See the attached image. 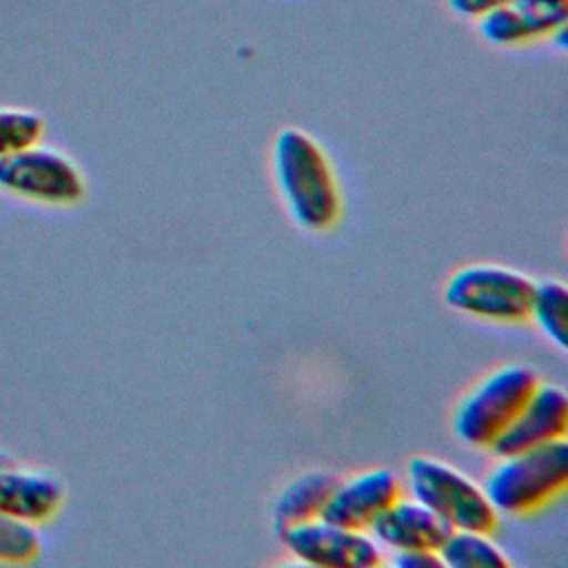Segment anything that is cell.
<instances>
[{
  "label": "cell",
  "mask_w": 568,
  "mask_h": 568,
  "mask_svg": "<svg viewBox=\"0 0 568 568\" xmlns=\"http://www.w3.org/2000/svg\"><path fill=\"white\" fill-rule=\"evenodd\" d=\"M335 484L337 475L328 470H308L291 479L273 504V526L277 535L291 526L322 517Z\"/></svg>",
  "instance_id": "cell-13"
},
{
  "label": "cell",
  "mask_w": 568,
  "mask_h": 568,
  "mask_svg": "<svg viewBox=\"0 0 568 568\" xmlns=\"http://www.w3.org/2000/svg\"><path fill=\"white\" fill-rule=\"evenodd\" d=\"M568 486V442L497 455L484 490L499 515H532Z\"/></svg>",
  "instance_id": "cell-2"
},
{
  "label": "cell",
  "mask_w": 568,
  "mask_h": 568,
  "mask_svg": "<svg viewBox=\"0 0 568 568\" xmlns=\"http://www.w3.org/2000/svg\"><path fill=\"white\" fill-rule=\"evenodd\" d=\"M537 384L535 368L526 364H504L490 371L457 402L450 417L455 437L470 448H493Z\"/></svg>",
  "instance_id": "cell-3"
},
{
  "label": "cell",
  "mask_w": 568,
  "mask_h": 568,
  "mask_svg": "<svg viewBox=\"0 0 568 568\" xmlns=\"http://www.w3.org/2000/svg\"><path fill=\"white\" fill-rule=\"evenodd\" d=\"M406 486L408 495L430 508L450 530L493 532L497 528L499 513L493 508L484 484L444 459L413 457L406 468Z\"/></svg>",
  "instance_id": "cell-4"
},
{
  "label": "cell",
  "mask_w": 568,
  "mask_h": 568,
  "mask_svg": "<svg viewBox=\"0 0 568 568\" xmlns=\"http://www.w3.org/2000/svg\"><path fill=\"white\" fill-rule=\"evenodd\" d=\"M0 189L27 200L67 206L82 200L84 178L64 153L31 144L0 158Z\"/></svg>",
  "instance_id": "cell-6"
},
{
  "label": "cell",
  "mask_w": 568,
  "mask_h": 568,
  "mask_svg": "<svg viewBox=\"0 0 568 568\" xmlns=\"http://www.w3.org/2000/svg\"><path fill=\"white\" fill-rule=\"evenodd\" d=\"M4 464H11V457L4 450H0V466H4Z\"/></svg>",
  "instance_id": "cell-20"
},
{
  "label": "cell",
  "mask_w": 568,
  "mask_h": 568,
  "mask_svg": "<svg viewBox=\"0 0 568 568\" xmlns=\"http://www.w3.org/2000/svg\"><path fill=\"white\" fill-rule=\"evenodd\" d=\"M510 0H446L448 9L459 16V18H468V20H477L481 16H486L488 11L506 4Z\"/></svg>",
  "instance_id": "cell-19"
},
{
  "label": "cell",
  "mask_w": 568,
  "mask_h": 568,
  "mask_svg": "<svg viewBox=\"0 0 568 568\" xmlns=\"http://www.w3.org/2000/svg\"><path fill=\"white\" fill-rule=\"evenodd\" d=\"M442 566L446 568H506L510 559L504 548L484 530L453 528L437 548Z\"/></svg>",
  "instance_id": "cell-14"
},
{
  "label": "cell",
  "mask_w": 568,
  "mask_h": 568,
  "mask_svg": "<svg viewBox=\"0 0 568 568\" xmlns=\"http://www.w3.org/2000/svg\"><path fill=\"white\" fill-rule=\"evenodd\" d=\"M535 280L526 273L490 262H475L457 268L444 284V300L450 308L486 322H524L532 297Z\"/></svg>",
  "instance_id": "cell-5"
},
{
  "label": "cell",
  "mask_w": 568,
  "mask_h": 568,
  "mask_svg": "<svg viewBox=\"0 0 568 568\" xmlns=\"http://www.w3.org/2000/svg\"><path fill=\"white\" fill-rule=\"evenodd\" d=\"M44 118L29 109H0V158L38 144Z\"/></svg>",
  "instance_id": "cell-17"
},
{
  "label": "cell",
  "mask_w": 568,
  "mask_h": 568,
  "mask_svg": "<svg viewBox=\"0 0 568 568\" xmlns=\"http://www.w3.org/2000/svg\"><path fill=\"white\" fill-rule=\"evenodd\" d=\"M64 501V484L58 475L40 468L0 466V513L29 524L51 519Z\"/></svg>",
  "instance_id": "cell-12"
},
{
  "label": "cell",
  "mask_w": 568,
  "mask_h": 568,
  "mask_svg": "<svg viewBox=\"0 0 568 568\" xmlns=\"http://www.w3.org/2000/svg\"><path fill=\"white\" fill-rule=\"evenodd\" d=\"M402 495L404 486L395 470L371 468L346 479H337L322 517L346 528L368 530L373 521Z\"/></svg>",
  "instance_id": "cell-8"
},
{
  "label": "cell",
  "mask_w": 568,
  "mask_h": 568,
  "mask_svg": "<svg viewBox=\"0 0 568 568\" xmlns=\"http://www.w3.org/2000/svg\"><path fill=\"white\" fill-rule=\"evenodd\" d=\"M42 550L36 524L0 513V564H31Z\"/></svg>",
  "instance_id": "cell-16"
},
{
  "label": "cell",
  "mask_w": 568,
  "mask_h": 568,
  "mask_svg": "<svg viewBox=\"0 0 568 568\" xmlns=\"http://www.w3.org/2000/svg\"><path fill=\"white\" fill-rule=\"evenodd\" d=\"M273 180L297 226L326 233L342 213L335 171L322 144L297 126L282 129L271 151Z\"/></svg>",
  "instance_id": "cell-1"
},
{
  "label": "cell",
  "mask_w": 568,
  "mask_h": 568,
  "mask_svg": "<svg viewBox=\"0 0 568 568\" xmlns=\"http://www.w3.org/2000/svg\"><path fill=\"white\" fill-rule=\"evenodd\" d=\"M450 528L419 499L397 497L368 528L384 552L437 550Z\"/></svg>",
  "instance_id": "cell-11"
},
{
  "label": "cell",
  "mask_w": 568,
  "mask_h": 568,
  "mask_svg": "<svg viewBox=\"0 0 568 568\" xmlns=\"http://www.w3.org/2000/svg\"><path fill=\"white\" fill-rule=\"evenodd\" d=\"M280 537L302 566L375 568L384 564V550L368 530L346 528L324 517L291 526Z\"/></svg>",
  "instance_id": "cell-7"
},
{
  "label": "cell",
  "mask_w": 568,
  "mask_h": 568,
  "mask_svg": "<svg viewBox=\"0 0 568 568\" xmlns=\"http://www.w3.org/2000/svg\"><path fill=\"white\" fill-rule=\"evenodd\" d=\"M566 315H568L566 284L561 280L535 282L526 320H532L537 328L544 333V337L550 344H555L559 351H566L568 346Z\"/></svg>",
  "instance_id": "cell-15"
},
{
  "label": "cell",
  "mask_w": 568,
  "mask_h": 568,
  "mask_svg": "<svg viewBox=\"0 0 568 568\" xmlns=\"http://www.w3.org/2000/svg\"><path fill=\"white\" fill-rule=\"evenodd\" d=\"M568 397L557 384H537L521 410L515 415L504 435L493 444L495 455L537 448L557 439H566Z\"/></svg>",
  "instance_id": "cell-10"
},
{
  "label": "cell",
  "mask_w": 568,
  "mask_h": 568,
  "mask_svg": "<svg viewBox=\"0 0 568 568\" xmlns=\"http://www.w3.org/2000/svg\"><path fill=\"white\" fill-rule=\"evenodd\" d=\"M568 0H510L477 18L479 36L493 47H521L566 29Z\"/></svg>",
  "instance_id": "cell-9"
},
{
  "label": "cell",
  "mask_w": 568,
  "mask_h": 568,
  "mask_svg": "<svg viewBox=\"0 0 568 568\" xmlns=\"http://www.w3.org/2000/svg\"><path fill=\"white\" fill-rule=\"evenodd\" d=\"M388 561L397 568H444L437 550H399L390 552Z\"/></svg>",
  "instance_id": "cell-18"
}]
</instances>
